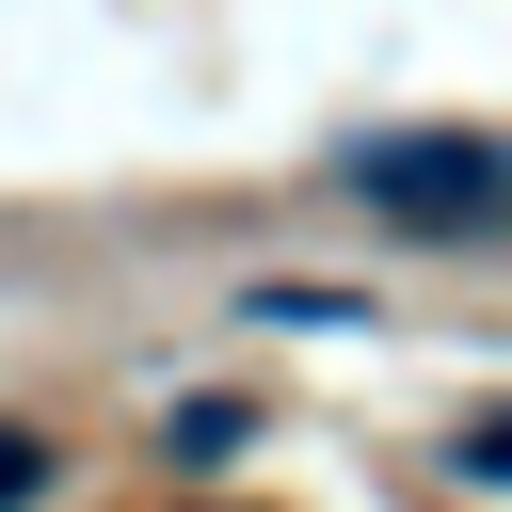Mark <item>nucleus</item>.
<instances>
[{
  "instance_id": "nucleus-1",
  "label": "nucleus",
  "mask_w": 512,
  "mask_h": 512,
  "mask_svg": "<svg viewBox=\"0 0 512 512\" xmlns=\"http://www.w3.org/2000/svg\"><path fill=\"white\" fill-rule=\"evenodd\" d=\"M336 176H352L400 240H496V224H512V144H480V128H368Z\"/></svg>"
},
{
  "instance_id": "nucleus-4",
  "label": "nucleus",
  "mask_w": 512,
  "mask_h": 512,
  "mask_svg": "<svg viewBox=\"0 0 512 512\" xmlns=\"http://www.w3.org/2000/svg\"><path fill=\"white\" fill-rule=\"evenodd\" d=\"M208 512H256V496H208Z\"/></svg>"
},
{
  "instance_id": "nucleus-3",
  "label": "nucleus",
  "mask_w": 512,
  "mask_h": 512,
  "mask_svg": "<svg viewBox=\"0 0 512 512\" xmlns=\"http://www.w3.org/2000/svg\"><path fill=\"white\" fill-rule=\"evenodd\" d=\"M16 496H48V432H0V512Z\"/></svg>"
},
{
  "instance_id": "nucleus-2",
  "label": "nucleus",
  "mask_w": 512,
  "mask_h": 512,
  "mask_svg": "<svg viewBox=\"0 0 512 512\" xmlns=\"http://www.w3.org/2000/svg\"><path fill=\"white\" fill-rule=\"evenodd\" d=\"M448 464H464L480 496H512V400H496V416H464V448H448Z\"/></svg>"
}]
</instances>
